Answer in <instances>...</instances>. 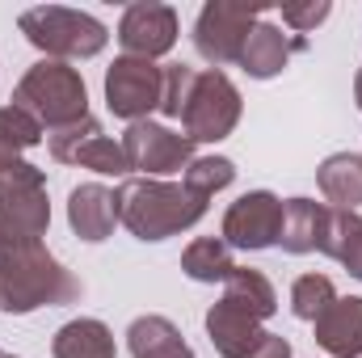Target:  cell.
Listing matches in <instances>:
<instances>
[{"instance_id":"obj_1","label":"cell","mask_w":362,"mask_h":358,"mask_svg":"<svg viewBox=\"0 0 362 358\" xmlns=\"http://www.w3.org/2000/svg\"><path fill=\"white\" fill-rule=\"evenodd\" d=\"M118 224H127L139 241H165L194 228L206 215V198L194 194L185 181H156V178H127L118 190Z\"/></svg>"},{"instance_id":"obj_2","label":"cell","mask_w":362,"mask_h":358,"mask_svg":"<svg viewBox=\"0 0 362 358\" xmlns=\"http://www.w3.org/2000/svg\"><path fill=\"white\" fill-rule=\"evenodd\" d=\"M81 299V278H72L42 245L0 249V308L25 316L34 308H59Z\"/></svg>"},{"instance_id":"obj_3","label":"cell","mask_w":362,"mask_h":358,"mask_svg":"<svg viewBox=\"0 0 362 358\" xmlns=\"http://www.w3.org/2000/svg\"><path fill=\"white\" fill-rule=\"evenodd\" d=\"M13 105L30 110L47 131H59V127L89 118V89L72 64L42 59L21 76V85L13 93Z\"/></svg>"},{"instance_id":"obj_4","label":"cell","mask_w":362,"mask_h":358,"mask_svg":"<svg viewBox=\"0 0 362 358\" xmlns=\"http://www.w3.org/2000/svg\"><path fill=\"white\" fill-rule=\"evenodd\" d=\"M21 34L51 59L68 64V59H93L105 51L110 30L81 8H64V4H38L21 13Z\"/></svg>"},{"instance_id":"obj_5","label":"cell","mask_w":362,"mask_h":358,"mask_svg":"<svg viewBox=\"0 0 362 358\" xmlns=\"http://www.w3.org/2000/svg\"><path fill=\"white\" fill-rule=\"evenodd\" d=\"M240 122V93L223 72H198L189 101L181 110V131L189 144H219Z\"/></svg>"},{"instance_id":"obj_6","label":"cell","mask_w":362,"mask_h":358,"mask_svg":"<svg viewBox=\"0 0 362 358\" xmlns=\"http://www.w3.org/2000/svg\"><path fill=\"white\" fill-rule=\"evenodd\" d=\"M266 8L262 4H245V0H211L202 4L198 21H194V47L198 55L219 72L228 64H240V51H245V38L249 30L257 25Z\"/></svg>"},{"instance_id":"obj_7","label":"cell","mask_w":362,"mask_h":358,"mask_svg":"<svg viewBox=\"0 0 362 358\" xmlns=\"http://www.w3.org/2000/svg\"><path fill=\"white\" fill-rule=\"evenodd\" d=\"M160 93H165V68L152 59L122 55L105 72V105L127 122H144L152 110H160Z\"/></svg>"},{"instance_id":"obj_8","label":"cell","mask_w":362,"mask_h":358,"mask_svg":"<svg viewBox=\"0 0 362 358\" xmlns=\"http://www.w3.org/2000/svg\"><path fill=\"white\" fill-rule=\"evenodd\" d=\"M47 144H51V156L59 165H85L93 173H105V178H127L131 173L122 144H114L110 135H101V122L93 114L81 118V122H72V127L51 131Z\"/></svg>"},{"instance_id":"obj_9","label":"cell","mask_w":362,"mask_h":358,"mask_svg":"<svg viewBox=\"0 0 362 358\" xmlns=\"http://www.w3.org/2000/svg\"><path fill=\"white\" fill-rule=\"evenodd\" d=\"M118 144H122L131 169H139L144 178H156V181L165 178V173H181V169H189V161H194V144H189L185 135H177V131L152 122V118L131 122L127 135H122Z\"/></svg>"},{"instance_id":"obj_10","label":"cell","mask_w":362,"mask_h":358,"mask_svg":"<svg viewBox=\"0 0 362 358\" xmlns=\"http://www.w3.org/2000/svg\"><path fill=\"white\" fill-rule=\"evenodd\" d=\"M47 224H51V202H47L42 173L0 190V249H8V245H42Z\"/></svg>"},{"instance_id":"obj_11","label":"cell","mask_w":362,"mask_h":358,"mask_svg":"<svg viewBox=\"0 0 362 358\" xmlns=\"http://www.w3.org/2000/svg\"><path fill=\"white\" fill-rule=\"evenodd\" d=\"M278 232H282V198L270 190L240 194L223 211V241L232 249H245V253L270 249V245H278Z\"/></svg>"},{"instance_id":"obj_12","label":"cell","mask_w":362,"mask_h":358,"mask_svg":"<svg viewBox=\"0 0 362 358\" xmlns=\"http://www.w3.org/2000/svg\"><path fill=\"white\" fill-rule=\"evenodd\" d=\"M118 42L127 55L135 59H160L173 51L177 42V13L169 4H156V0H144V4H131L118 21Z\"/></svg>"},{"instance_id":"obj_13","label":"cell","mask_w":362,"mask_h":358,"mask_svg":"<svg viewBox=\"0 0 362 358\" xmlns=\"http://www.w3.org/2000/svg\"><path fill=\"white\" fill-rule=\"evenodd\" d=\"M299 51H308V38L282 34L270 21H257V25L249 30V38H245L240 68H245L253 81H270V76H278V72L291 64V55H299Z\"/></svg>"},{"instance_id":"obj_14","label":"cell","mask_w":362,"mask_h":358,"mask_svg":"<svg viewBox=\"0 0 362 358\" xmlns=\"http://www.w3.org/2000/svg\"><path fill=\"white\" fill-rule=\"evenodd\" d=\"M329 215H333L329 202H316V198H286V202H282V232H278V245H282L286 253H325Z\"/></svg>"},{"instance_id":"obj_15","label":"cell","mask_w":362,"mask_h":358,"mask_svg":"<svg viewBox=\"0 0 362 358\" xmlns=\"http://www.w3.org/2000/svg\"><path fill=\"white\" fill-rule=\"evenodd\" d=\"M68 224H72V232L81 236V241H105L110 232H114V224H118V198H114V190H105L101 181H85V185H76L72 190V198H68Z\"/></svg>"},{"instance_id":"obj_16","label":"cell","mask_w":362,"mask_h":358,"mask_svg":"<svg viewBox=\"0 0 362 358\" xmlns=\"http://www.w3.org/2000/svg\"><path fill=\"white\" fill-rule=\"evenodd\" d=\"M206 333H211V346H215L223 358H249L253 346L266 337L262 321L249 316L245 308L228 304V299H219V304L206 312Z\"/></svg>"},{"instance_id":"obj_17","label":"cell","mask_w":362,"mask_h":358,"mask_svg":"<svg viewBox=\"0 0 362 358\" xmlns=\"http://www.w3.org/2000/svg\"><path fill=\"white\" fill-rule=\"evenodd\" d=\"M316 342L333 358H362V299H333L316 321Z\"/></svg>"},{"instance_id":"obj_18","label":"cell","mask_w":362,"mask_h":358,"mask_svg":"<svg viewBox=\"0 0 362 358\" xmlns=\"http://www.w3.org/2000/svg\"><path fill=\"white\" fill-rule=\"evenodd\" d=\"M127 346L135 358H194L189 342L169 316H139L127 329Z\"/></svg>"},{"instance_id":"obj_19","label":"cell","mask_w":362,"mask_h":358,"mask_svg":"<svg viewBox=\"0 0 362 358\" xmlns=\"http://www.w3.org/2000/svg\"><path fill=\"white\" fill-rule=\"evenodd\" d=\"M316 181H320V194L329 198L333 211H354V207H362V161L358 156H350V152L329 156L316 169Z\"/></svg>"},{"instance_id":"obj_20","label":"cell","mask_w":362,"mask_h":358,"mask_svg":"<svg viewBox=\"0 0 362 358\" xmlns=\"http://www.w3.org/2000/svg\"><path fill=\"white\" fill-rule=\"evenodd\" d=\"M51 354L55 358H114V333L93 321V316H81V321H68L55 342H51Z\"/></svg>"},{"instance_id":"obj_21","label":"cell","mask_w":362,"mask_h":358,"mask_svg":"<svg viewBox=\"0 0 362 358\" xmlns=\"http://www.w3.org/2000/svg\"><path fill=\"white\" fill-rule=\"evenodd\" d=\"M223 299L228 304H236V308H245L249 316H257V321H270L274 312H278V295H274L270 278L262 274V270H232L228 274V282H223Z\"/></svg>"},{"instance_id":"obj_22","label":"cell","mask_w":362,"mask_h":358,"mask_svg":"<svg viewBox=\"0 0 362 358\" xmlns=\"http://www.w3.org/2000/svg\"><path fill=\"white\" fill-rule=\"evenodd\" d=\"M181 270L194 282H228V274L236 270L232 262V245L223 236H198L185 253H181Z\"/></svg>"},{"instance_id":"obj_23","label":"cell","mask_w":362,"mask_h":358,"mask_svg":"<svg viewBox=\"0 0 362 358\" xmlns=\"http://www.w3.org/2000/svg\"><path fill=\"white\" fill-rule=\"evenodd\" d=\"M325 253L337 258V262L362 282V219L354 215V211H333V215H329V241H325Z\"/></svg>"},{"instance_id":"obj_24","label":"cell","mask_w":362,"mask_h":358,"mask_svg":"<svg viewBox=\"0 0 362 358\" xmlns=\"http://www.w3.org/2000/svg\"><path fill=\"white\" fill-rule=\"evenodd\" d=\"M333 299H337V291H333V282H329L325 274H303V278H295V287H291V312H295L299 321H308V325H316V321L329 312Z\"/></svg>"},{"instance_id":"obj_25","label":"cell","mask_w":362,"mask_h":358,"mask_svg":"<svg viewBox=\"0 0 362 358\" xmlns=\"http://www.w3.org/2000/svg\"><path fill=\"white\" fill-rule=\"evenodd\" d=\"M232 181H236V165H232L228 156H194L189 169H185V185H189L194 194H202V198L228 190Z\"/></svg>"},{"instance_id":"obj_26","label":"cell","mask_w":362,"mask_h":358,"mask_svg":"<svg viewBox=\"0 0 362 358\" xmlns=\"http://www.w3.org/2000/svg\"><path fill=\"white\" fill-rule=\"evenodd\" d=\"M0 144H8L13 152L34 148L42 144V122L21 105H0Z\"/></svg>"},{"instance_id":"obj_27","label":"cell","mask_w":362,"mask_h":358,"mask_svg":"<svg viewBox=\"0 0 362 358\" xmlns=\"http://www.w3.org/2000/svg\"><path fill=\"white\" fill-rule=\"evenodd\" d=\"M194 81H198V72L185 68V64H169V68H165V93H160V114H165V118H181Z\"/></svg>"},{"instance_id":"obj_28","label":"cell","mask_w":362,"mask_h":358,"mask_svg":"<svg viewBox=\"0 0 362 358\" xmlns=\"http://www.w3.org/2000/svg\"><path fill=\"white\" fill-rule=\"evenodd\" d=\"M333 13L329 0H308V4H282V25H291V34H312L325 17Z\"/></svg>"},{"instance_id":"obj_29","label":"cell","mask_w":362,"mask_h":358,"mask_svg":"<svg viewBox=\"0 0 362 358\" xmlns=\"http://www.w3.org/2000/svg\"><path fill=\"white\" fill-rule=\"evenodd\" d=\"M249 358H291V342L278 337V333H266V337L253 346V354Z\"/></svg>"},{"instance_id":"obj_30","label":"cell","mask_w":362,"mask_h":358,"mask_svg":"<svg viewBox=\"0 0 362 358\" xmlns=\"http://www.w3.org/2000/svg\"><path fill=\"white\" fill-rule=\"evenodd\" d=\"M21 169H25V161H21L8 144H0V185H4V181H13Z\"/></svg>"},{"instance_id":"obj_31","label":"cell","mask_w":362,"mask_h":358,"mask_svg":"<svg viewBox=\"0 0 362 358\" xmlns=\"http://www.w3.org/2000/svg\"><path fill=\"white\" fill-rule=\"evenodd\" d=\"M354 101H358V110H362V68H358V81H354Z\"/></svg>"},{"instance_id":"obj_32","label":"cell","mask_w":362,"mask_h":358,"mask_svg":"<svg viewBox=\"0 0 362 358\" xmlns=\"http://www.w3.org/2000/svg\"><path fill=\"white\" fill-rule=\"evenodd\" d=\"M0 358H13V354H0Z\"/></svg>"},{"instance_id":"obj_33","label":"cell","mask_w":362,"mask_h":358,"mask_svg":"<svg viewBox=\"0 0 362 358\" xmlns=\"http://www.w3.org/2000/svg\"><path fill=\"white\" fill-rule=\"evenodd\" d=\"M358 161H362V156H358Z\"/></svg>"}]
</instances>
